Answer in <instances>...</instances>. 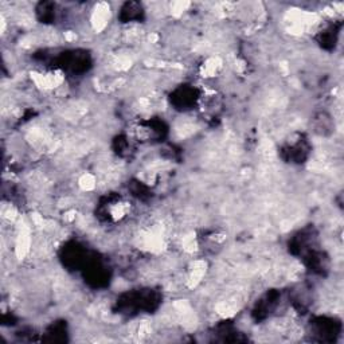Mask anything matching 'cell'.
Here are the masks:
<instances>
[{
    "mask_svg": "<svg viewBox=\"0 0 344 344\" xmlns=\"http://www.w3.org/2000/svg\"><path fill=\"white\" fill-rule=\"evenodd\" d=\"M35 82L43 89L57 88L62 82V77L57 73H49V74H36Z\"/></svg>",
    "mask_w": 344,
    "mask_h": 344,
    "instance_id": "1",
    "label": "cell"
},
{
    "mask_svg": "<svg viewBox=\"0 0 344 344\" xmlns=\"http://www.w3.org/2000/svg\"><path fill=\"white\" fill-rule=\"evenodd\" d=\"M108 20H109V7L106 8L105 4H101L93 14L94 29L102 30L106 26Z\"/></svg>",
    "mask_w": 344,
    "mask_h": 344,
    "instance_id": "2",
    "label": "cell"
},
{
    "mask_svg": "<svg viewBox=\"0 0 344 344\" xmlns=\"http://www.w3.org/2000/svg\"><path fill=\"white\" fill-rule=\"evenodd\" d=\"M30 246V234L27 229H23L20 230V233L18 235V239H16V253H18L19 257H23L27 250H29Z\"/></svg>",
    "mask_w": 344,
    "mask_h": 344,
    "instance_id": "3",
    "label": "cell"
},
{
    "mask_svg": "<svg viewBox=\"0 0 344 344\" xmlns=\"http://www.w3.org/2000/svg\"><path fill=\"white\" fill-rule=\"evenodd\" d=\"M221 67V61L218 58H211L209 59L206 65L203 66V74L206 77L215 76V73L218 71V69Z\"/></svg>",
    "mask_w": 344,
    "mask_h": 344,
    "instance_id": "4",
    "label": "cell"
},
{
    "mask_svg": "<svg viewBox=\"0 0 344 344\" xmlns=\"http://www.w3.org/2000/svg\"><path fill=\"white\" fill-rule=\"evenodd\" d=\"M81 186L83 187L85 190H90V188H93L94 187L93 176H90V175L83 176V179L81 180Z\"/></svg>",
    "mask_w": 344,
    "mask_h": 344,
    "instance_id": "5",
    "label": "cell"
}]
</instances>
